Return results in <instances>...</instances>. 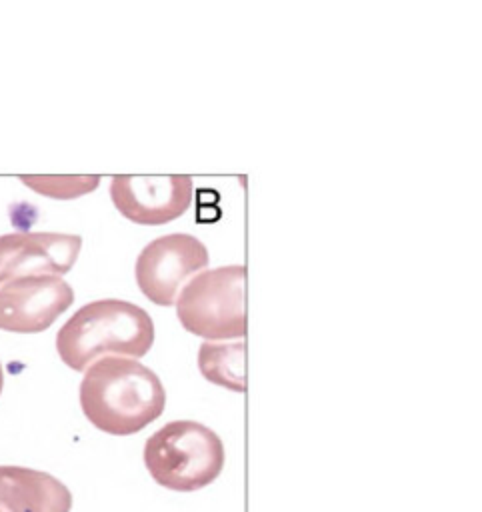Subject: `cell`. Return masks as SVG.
Instances as JSON below:
<instances>
[{
	"instance_id": "obj_1",
	"label": "cell",
	"mask_w": 482,
	"mask_h": 512,
	"mask_svg": "<svg viewBox=\"0 0 482 512\" xmlns=\"http://www.w3.org/2000/svg\"><path fill=\"white\" fill-rule=\"evenodd\" d=\"M88 422L112 436H130L152 424L166 406L156 372L134 358L106 356L92 362L78 390Z\"/></svg>"
},
{
	"instance_id": "obj_2",
	"label": "cell",
	"mask_w": 482,
	"mask_h": 512,
	"mask_svg": "<svg viewBox=\"0 0 482 512\" xmlns=\"http://www.w3.org/2000/svg\"><path fill=\"white\" fill-rule=\"evenodd\" d=\"M154 344L150 314L126 300L102 298L78 308L56 334L62 362L82 372L106 356L140 358Z\"/></svg>"
},
{
	"instance_id": "obj_3",
	"label": "cell",
	"mask_w": 482,
	"mask_h": 512,
	"mask_svg": "<svg viewBox=\"0 0 482 512\" xmlns=\"http://www.w3.org/2000/svg\"><path fill=\"white\" fill-rule=\"evenodd\" d=\"M142 460L162 488L194 492L220 476L224 444L212 428L200 422L174 420L146 440Z\"/></svg>"
},
{
	"instance_id": "obj_4",
	"label": "cell",
	"mask_w": 482,
	"mask_h": 512,
	"mask_svg": "<svg viewBox=\"0 0 482 512\" xmlns=\"http://www.w3.org/2000/svg\"><path fill=\"white\" fill-rule=\"evenodd\" d=\"M176 316L194 336L242 340L246 334V268L242 264L198 272L176 298Z\"/></svg>"
},
{
	"instance_id": "obj_5",
	"label": "cell",
	"mask_w": 482,
	"mask_h": 512,
	"mask_svg": "<svg viewBox=\"0 0 482 512\" xmlns=\"http://www.w3.org/2000/svg\"><path fill=\"white\" fill-rule=\"evenodd\" d=\"M208 248L192 234L154 238L136 258L134 274L140 292L158 306H174L190 276L208 266Z\"/></svg>"
},
{
	"instance_id": "obj_6",
	"label": "cell",
	"mask_w": 482,
	"mask_h": 512,
	"mask_svg": "<svg viewBox=\"0 0 482 512\" xmlns=\"http://www.w3.org/2000/svg\"><path fill=\"white\" fill-rule=\"evenodd\" d=\"M74 302L62 276H26L0 284V330L36 334L50 328Z\"/></svg>"
},
{
	"instance_id": "obj_7",
	"label": "cell",
	"mask_w": 482,
	"mask_h": 512,
	"mask_svg": "<svg viewBox=\"0 0 482 512\" xmlns=\"http://www.w3.org/2000/svg\"><path fill=\"white\" fill-rule=\"evenodd\" d=\"M114 208L134 224L158 226L180 218L192 202L190 176H114Z\"/></svg>"
},
{
	"instance_id": "obj_8",
	"label": "cell",
	"mask_w": 482,
	"mask_h": 512,
	"mask_svg": "<svg viewBox=\"0 0 482 512\" xmlns=\"http://www.w3.org/2000/svg\"><path fill=\"white\" fill-rule=\"evenodd\" d=\"M82 238L62 232L0 236V284L26 276H62L78 260Z\"/></svg>"
},
{
	"instance_id": "obj_9",
	"label": "cell",
	"mask_w": 482,
	"mask_h": 512,
	"mask_svg": "<svg viewBox=\"0 0 482 512\" xmlns=\"http://www.w3.org/2000/svg\"><path fill=\"white\" fill-rule=\"evenodd\" d=\"M72 494L58 478L26 466H0V512H70Z\"/></svg>"
},
{
	"instance_id": "obj_10",
	"label": "cell",
	"mask_w": 482,
	"mask_h": 512,
	"mask_svg": "<svg viewBox=\"0 0 482 512\" xmlns=\"http://www.w3.org/2000/svg\"><path fill=\"white\" fill-rule=\"evenodd\" d=\"M200 374L216 384L234 392L246 390V344L238 342H204L198 350Z\"/></svg>"
},
{
	"instance_id": "obj_11",
	"label": "cell",
	"mask_w": 482,
	"mask_h": 512,
	"mask_svg": "<svg viewBox=\"0 0 482 512\" xmlns=\"http://www.w3.org/2000/svg\"><path fill=\"white\" fill-rule=\"evenodd\" d=\"M20 182L34 192L58 200L78 198L92 192L100 184V176H38V178H20Z\"/></svg>"
},
{
	"instance_id": "obj_12",
	"label": "cell",
	"mask_w": 482,
	"mask_h": 512,
	"mask_svg": "<svg viewBox=\"0 0 482 512\" xmlns=\"http://www.w3.org/2000/svg\"><path fill=\"white\" fill-rule=\"evenodd\" d=\"M2 388H4V372H2V364H0V394H2Z\"/></svg>"
}]
</instances>
